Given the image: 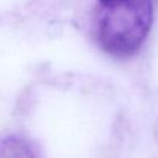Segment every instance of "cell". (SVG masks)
I'll return each mask as SVG.
<instances>
[{
	"label": "cell",
	"instance_id": "cell-2",
	"mask_svg": "<svg viewBox=\"0 0 158 158\" xmlns=\"http://www.w3.org/2000/svg\"><path fill=\"white\" fill-rule=\"evenodd\" d=\"M0 158H40L36 147L23 136L7 135L0 139Z\"/></svg>",
	"mask_w": 158,
	"mask_h": 158
},
{
	"label": "cell",
	"instance_id": "cell-1",
	"mask_svg": "<svg viewBox=\"0 0 158 158\" xmlns=\"http://www.w3.org/2000/svg\"><path fill=\"white\" fill-rule=\"evenodd\" d=\"M152 23L153 0H96V38L100 47L115 58L135 56Z\"/></svg>",
	"mask_w": 158,
	"mask_h": 158
}]
</instances>
